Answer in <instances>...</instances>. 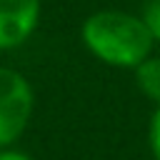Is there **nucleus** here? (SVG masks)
Returning <instances> with one entry per match:
<instances>
[{
  "label": "nucleus",
  "instance_id": "f257e3e1",
  "mask_svg": "<svg viewBox=\"0 0 160 160\" xmlns=\"http://www.w3.org/2000/svg\"><path fill=\"white\" fill-rule=\"evenodd\" d=\"M80 42L98 62L115 70H135L158 45L138 12L118 8L90 12L80 25Z\"/></svg>",
  "mask_w": 160,
  "mask_h": 160
},
{
  "label": "nucleus",
  "instance_id": "f03ea898",
  "mask_svg": "<svg viewBox=\"0 0 160 160\" xmlns=\"http://www.w3.org/2000/svg\"><path fill=\"white\" fill-rule=\"evenodd\" d=\"M35 115V90L25 72L0 65V150L12 148Z\"/></svg>",
  "mask_w": 160,
  "mask_h": 160
},
{
  "label": "nucleus",
  "instance_id": "7ed1b4c3",
  "mask_svg": "<svg viewBox=\"0 0 160 160\" xmlns=\"http://www.w3.org/2000/svg\"><path fill=\"white\" fill-rule=\"evenodd\" d=\"M42 0H0V52L22 48L38 30Z\"/></svg>",
  "mask_w": 160,
  "mask_h": 160
},
{
  "label": "nucleus",
  "instance_id": "20e7f679",
  "mask_svg": "<svg viewBox=\"0 0 160 160\" xmlns=\"http://www.w3.org/2000/svg\"><path fill=\"white\" fill-rule=\"evenodd\" d=\"M132 72H135L138 90L148 100H152L155 105H160V52H152L150 58H145Z\"/></svg>",
  "mask_w": 160,
  "mask_h": 160
},
{
  "label": "nucleus",
  "instance_id": "39448f33",
  "mask_svg": "<svg viewBox=\"0 0 160 160\" xmlns=\"http://www.w3.org/2000/svg\"><path fill=\"white\" fill-rule=\"evenodd\" d=\"M138 15L142 18V22H145V28L150 30L152 40L160 45V0H145Z\"/></svg>",
  "mask_w": 160,
  "mask_h": 160
},
{
  "label": "nucleus",
  "instance_id": "423d86ee",
  "mask_svg": "<svg viewBox=\"0 0 160 160\" xmlns=\"http://www.w3.org/2000/svg\"><path fill=\"white\" fill-rule=\"evenodd\" d=\"M148 148H150L152 160H160V105H155L148 122Z\"/></svg>",
  "mask_w": 160,
  "mask_h": 160
},
{
  "label": "nucleus",
  "instance_id": "0eeeda50",
  "mask_svg": "<svg viewBox=\"0 0 160 160\" xmlns=\"http://www.w3.org/2000/svg\"><path fill=\"white\" fill-rule=\"evenodd\" d=\"M0 160H35L28 150H20V148H2L0 150Z\"/></svg>",
  "mask_w": 160,
  "mask_h": 160
}]
</instances>
